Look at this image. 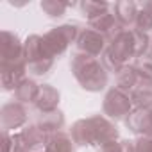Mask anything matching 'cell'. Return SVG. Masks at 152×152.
I'll list each match as a JSON object with an SVG mask.
<instances>
[{
	"label": "cell",
	"mask_w": 152,
	"mask_h": 152,
	"mask_svg": "<svg viewBox=\"0 0 152 152\" xmlns=\"http://www.w3.org/2000/svg\"><path fill=\"white\" fill-rule=\"evenodd\" d=\"M70 136L75 147H99V148L109 141L120 140L118 127L115 125L113 120H109L104 115H91L77 120L70 129Z\"/></svg>",
	"instance_id": "obj_1"
},
{
	"label": "cell",
	"mask_w": 152,
	"mask_h": 152,
	"mask_svg": "<svg viewBox=\"0 0 152 152\" xmlns=\"http://www.w3.org/2000/svg\"><path fill=\"white\" fill-rule=\"evenodd\" d=\"M70 72L77 84L90 93L104 91L109 84V72L106 70L100 59L91 56L73 52L70 59Z\"/></svg>",
	"instance_id": "obj_2"
},
{
	"label": "cell",
	"mask_w": 152,
	"mask_h": 152,
	"mask_svg": "<svg viewBox=\"0 0 152 152\" xmlns=\"http://www.w3.org/2000/svg\"><path fill=\"white\" fill-rule=\"evenodd\" d=\"M25 48V64H27V73L29 77H45L54 68L56 59L48 54L43 36L41 34H31L23 41Z\"/></svg>",
	"instance_id": "obj_3"
},
{
	"label": "cell",
	"mask_w": 152,
	"mask_h": 152,
	"mask_svg": "<svg viewBox=\"0 0 152 152\" xmlns=\"http://www.w3.org/2000/svg\"><path fill=\"white\" fill-rule=\"evenodd\" d=\"M83 27H79L77 23H63V25H57L50 31H47L43 36V43L48 50V54L56 59V57H61L68 48L70 45L77 41L79 38V32H81Z\"/></svg>",
	"instance_id": "obj_4"
},
{
	"label": "cell",
	"mask_w": 152,
	"mask_h": 152,
	"mask_svg": "<svg viewBox=\"0 0 152 152\" xmlns=\"http://www.w3.org/2000/svg\"><path fill=\"white\" fill-rule=\"evenodd\" d=\"M132 109H134V104H132L129 93H125L115 86L106 91L104 100H102V115L104 116H107L113 122H120V120H125Z\"/></svg>",
	"instance_id": "obj_5"
},
{
	"label": "cell",
	"mask_w": 152,
	"mask_h": 152,
	"mask_svg": "<svg viewBox=\"0 0 152 152\" xmlns=\"http://www.w3.org/2000/svg\"><path fill=\"white\" fill-rule=\"evenodd\" d=\"M29 124V109L27 106L11 100L6 102L0 109V129L2 132H18Z\"/></svg>",
	"instance_id": "obj_6"
},
{
	"label": "cell",
	"mask_w": 152,
	"mask_h": 152,
	"mask_svg": "<svg viewBox=\"0 0 152 152\" xmlns=\"http://www.w3.org/2000/svg\"><path fill=\"white\" fill-rule=\"evenodd\" d=\"M107 47H109V39L104 34H100V32H97L90 27H83L81 32H79L77 41H75V52L77 54L91 56V57H97V59H100L104 56Z\"/></svg>",
	"instance_id": "obj_7"
},
{
	"label": "cell",
	"mask_w": 152,
	"mask_h": 152,
	"mask_svg": "<svg viewBox=\"0 0 152 152\" xmlns=\"http://www.w3.org/2000/svg\"><path fill=\"white\" fill-rule=\"evenodd\" d=\"M25 63L23 41L11 31L0 32V66Z\"/></svg>",
	"instance_id": "obj_8"
},
{
	"label": "cell",
	"mask_w": 152,
	"mask_h": 152,
	"mask_svg": "<svg viewBox=\"0 0 152 152\" xmlns=\"http://www.w3.org/2000/svg\"><path fill=\"white\" fill-rule=\"evenodd\" d=\"M18 152H43L48 141V134H45L36 124H27L22 131L15 132Z\"/></svg>",
	"instance_id": "obj_9"
},
{
	"label": "cell",
	"mask_w": 152,
	"mask_h": 152,
	"mask_svg": "<svg viewBox=\"0 0 152 152\" xmlns=\"http://www.w3.org/2000/svg\"><path fill=\"white\" fill-rule=\"evenodd\" d=\"M124 124L138 138L152 136V107H134Z\"/></svg>",
	"instance_id": "obj_10"
},
{
	"label": "cell",
	"mask_w": 152,
	"mask_h": 152,
	"mask_svg": "<svg viewBox=\"0 0 152 152\" xmlns=\"http://www.w3.org/2000/svg\"><path fill=\"white\" fill-rule=\"evenodd\" d=\"M116 22L122 25V29L125 31H132L136 25V16L140 11V4L134 0H118L111 7Z\"/></svg>",
	"instance_id": "obj_11"
},
{
	"label": "cell",
	"mask_w": 152,
	"mask_h": 152,
	"mask_svg": "<svg viewBox=\"0 0 152 152\" xmlns=\"http://www.w3.org/2000/svg\"><path fill=\"white\" fill-rule=\"evenodd\" d=\"M59 102H61V93L57 88H54L52 84H41L39 86V93L32 104V107L41 115V113H50L59 109Z\"/></svg>",
	"instance_id": "obj_12"
},
{
	"label": "cell",
	"mask_w": 152,
	"mask_h": 152,
	"mask_svg": "<svg viewBox=\"0 0 152 152\" xmlns=\"http://www.w3.org/2000/svg\"><path fill=\"white\" fill-rule=\"evenodd\" d=\"M25 77H29V73H27V64H25V63L0 66V83H2L4 91H15L16 86H18Z\"/></svg>",
	"instance_id": "obj_13"
},
{
	"label": "cell",
	"mask_w": 152,
	"mask_h": 152,
	"mask_svg": "<svg viewBox=\"0 0 152 152\" xmlns=\"http://www.w3.org/2000/svg\"><path fill=\"white\" fill-rule=\"evenodd\" d=\"M88 27L93 29V31H97V32H100V34H104L109 41H111L116 34H120L122 31H125V29H122V25L116 22L113 11H106V13L99 15L97 18L90 20V22H88Z\"/></svg>",
	"instance_id": "obj_14"
},
{
	"label": "cell",
	"mask_w": 152,
	"mask_h": 152,
	"mask_svg": "<svg viewBox=\"0 0 152 152\" xmlns=\"http://www.w3.org/2000/svg\"><path fill=\"white\" fill-rule=\"evenodd\" d=\"M64 113L61 109H56V111H50V113H41L38 115L36 118V125L48 136L56 134V132H61L63 127H64Z\"/></svg>",
	"instance_id": "obj_15"
},
{
	"label": "cell",
	"mask_w": 152,
	"mask_h": 152,
	"mask_svg": "<svg viewBox=\"0 0 152 152\" xmlns=\"http://www.w3.org/2000/svg\"><path fill=\"white\" fill-rule=\"evenodd\" d=\"M39 86H41V84H38L36 79L25 77V79L16 86V90L13 91L15 100L20 102V104H23V106H32L34 100H36V97H38V93H39Z\"/></svg>",
	"instance_id": "obj_16"
},
{
	"label": "cell",
	"mask_w": 152,
	"mask_h": 152,
	"mask_svg": "<svg viewBox=\"0 0 152 152\" xmlns=\"http://www.w3.org/2000/svg\"><path fill=\"white\" fill-rule=\"evenodd\" d=\"M138 83H140V75H138V70L134 68V64H125L124 68H120L115 73V88H118L129 95L136 88Z\"/></svg>",
	"instance_id": "obj_17"
},
{
	"label": "cell",
	"mask_w": 152,
	"mask_h": 152,
	"mask_svg": "<svg viewBox=\"0 0 152 152\" xmlns=\"http://www.w3.org/2000/svg\"><path fill=\"white\" fill-rule=\"evenodd\" d=\"M131 100L134 107H152V81L140 79L136 88L131 91Z\"/></svg>",
	"instance_id": "obj_18"
},
{
	"label": "cell",
	"mask_w": 152,
	"mask_h": 152,
	"mask_svg": "<svg viewBox=\"0 0 152 152\" xmlns=\"http://www.w3.org/2000/svg\"><path fill=\"white\" fill-rule=\"evenodd\" d=\"M43 152H75V143L70 136V132H56L52 136H48L47 147Z\"/></svg>",
	"instance_id": "obj_19"
},
{
	"label": "cell",
	"mask_w": 152,
	"mask_h": 152,
	"mask_svg": "<svg viewBox=\"0 0 152 152\" xmlns=\"http://www.w3.org/2000/svg\"><path fill=\"white\" fill-rule=\"evenodd\" d=\"M81 9V15L86 18V22L97 18L99 15L106 13V11H111L113 4L109 2H104V0H83V2H79L77 6Z\"/></svg>",
	"instance_id": "obj_20"
},
{
	"label": "cell",
	"mask_w": 152,
	"mask_h": 152,
	"mask_svg": "<svg viewBox=\"0 0 152 152\" xmlns=\"http://www.w3.org/2000/svg\"><path fill=\"white\" fill-rule=\"evenodd\" d=\"M73 6H79V4H70V2H63V0H41V2H39L41 11L48 18H52V20L63 18L66 15V9L73 7Z\"/></svg>",
	"instance_id": "obj_21"
},
{
	"label": "cell",
	"mask_w": 152,
	"mask_h": 152,
	"mask_svg": "<svg viewBox=\"0 0 152 152\" xmlns=\"http://www.w3.org/2000/svg\"><path fill=\"white\" fill-rule=\"evenodd\" d=\"M134 68L138 70V75L140 79H145V81H152V56L147 54L140 59H136L134 63Z\"/></svg>",
	"instance_id": "obj_22"
},
{
	"label": "cell",
	"mask_w": 152,
	"mask_h": 152,
	"mask_svg": "<svg viewBox=\"0 0 152 152\" xmlns=\"http://www.w3.org/2000/svg\"><path fill=\"white\" fill-rule=\"evenodd\" d=\"M134 31H140V32H145V34H150L152 32V15L147 9H143L141 6H140L138 16H136Z\"/></svg>",
	"instance_id": "obj_23"
},
{
	"label": "cell",
	"mask_w": 152,
	"mask_h": 152,
	"mask_svg": "<svg viewBox=\"0 0 152 152\" xmlns=\"http://www.w3.org/2000/svg\"><path fill=\"white\" fill-rule=\"evenodd\" d=\"M2 152H18L16 138L13 132H2Z\"/></svg>",
	"instance_id": "obj_24"
},
{
	"label": "cell",
	"mask_w": 152,
	"mask_h": 152,
	"mask_svg": "<svg viewBox=\"0 0 152 152\" xmlns=\"http://www.w3.org/2000/svg\"><path fill=\"white\" fill-rule=\"evenodd\" d=\"M136 152H152V136L136 140Z\"/></svg>",
	"instance_id": "obj_25"
},
{
	"label": "cell",
	"mask_w": 152,
	"mask_h": 152,
	"mask_svg": "<svg viewBox=\"0 0 152 152\" xmlns=\"http://www.w3.org/2000/svg\"><path fill=\"white\" fill-rule=\"evenodd\" d=\"M140 6H141L143 9H147V11H148V13L152 15V0H145V2H141Z\"/></svg>",
	"instance_id": "obj_26"
},
{
	"label": "cell",
	"mask_w": 152,
	"mask_h": 152,
	"mask_svg": "<svg viewBox=\"0 0 152 152\" xmlns=\"http://www.w3.org/2000/svg\"><path fill=\"white\" fill-rule=\"evenodd\" d=\"M148 54L152 56V38H150V50H148Z\"/></svg>",
	"instance_id": "obj_27"
}]
</instances>
